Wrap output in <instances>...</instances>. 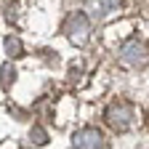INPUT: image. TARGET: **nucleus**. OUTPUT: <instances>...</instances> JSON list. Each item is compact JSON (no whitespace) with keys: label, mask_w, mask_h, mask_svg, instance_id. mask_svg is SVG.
Returning <instances> with one entry per match:
<instances>
[{"label":"nucleus","mask_w":149,"mask_h":149,"mask_svg":"<svg viewBox=\"0 0 149 149\" xmlns=\"http://www.w3.org/2000/svg\"><path fill=\"white\" fill-rule=\"evenodd\" d=\"M64 32H67V40L72 45H85L91 40V19L83 11H74L64 22Z\"/></svg>","instance_id":"1"},{"label":"nucleus","mask_w":149,"mask_h":149,"mask_svg":"<svg viewBox=\"0 0 149 149\" xmlns=\"http://www.w3.org/2000/svg\"><path fill=\"white\" fill-rule=\"evenodd\" d=\"M107 123L112 130H117V133H123V130H128L130 125H133V104L128 101H112L107 107Z\"/></svg>","instance_id":"2"},{"label":"nucleus","mask_w":149,"mask_h":149,"mask_svg":"<svg viewBox=\"0 0 149 149\" xmlns=\"http://www.w3.org/2000/svg\"><path fill=\"white\" fill-rule=\"evenodd\" d=\"M120 64H125V67H133V69H141V67H146L149 64V48L141 43V40H128V43H123V48H120Z\"/></svg>","instance_id":"3"},{"label":"nucleus","mask_w":149,"mask_h":149,"mask_svg":"<svg viewBox=\"0 0 149 149\" xmlns=\"http://www.w3.org/2000/svg\"><path fill=\"white\" fill-rule=\"evenodd\" d=\"M72 149H104V136L99 128H80L72 136Z\"/></svg>","instance_id":"4"},{"label":"nucleus","mask_w":149,"mask_h":149,"mask_svg":"<svg viewBox=\"0 0 149 149\" xmlns=\"http://www.w3.org/2000/svg\"><path fill=\"white\" fill-rule=\"evenodd\" d=\"M120 8H123V0H88L85 3V11L93 19H104L112 11H120Z\"/></svg>","instance_id":"5"},{"label":"nucleus","mask_w":149,"mask_h":149,"mask_svg":"<svg viewBox=\"0 0 149 149\" xmlns=\"http://www.w3.org/2000/svg\"><path fill=\"white\" fill-rule=\"evenodd\" d=\"M13 80H16V69H13V64H3V67H0V88L8 91V88L13 85Z\"/></svg>","instance_id":"6"},{"label":"nucleus","mask_w":149,"mask_h":149,"mask_svg":"<svg viewBox=\"0 0 149 149\" xmlns=\"http://www.w3.org/2000/svg\"><path fill=\"white\" fill-rule=\"evenodd\" d=\"M6 51H8L11 59H19V56H24V45H22V40H19L16 35H8V37H6Z\"/></svg>","instance_id":"7"},{"label":"nucleus","mask_w":149,"mask_h":149,"mask_svg":"<svg viewBox=\"0 0 149 149\" xmlns=\"http://www.w3.org/2000/svg\"><path fill=\"white\" fill-rule=\"evenodd\" d=\"M29 141H32V144H37V146H43V144L48 141V133H45V128L35 125V128L29 130Z\"/></svg>","instance_id":"8"}]
</instances>
